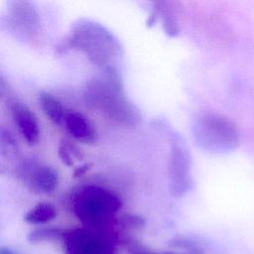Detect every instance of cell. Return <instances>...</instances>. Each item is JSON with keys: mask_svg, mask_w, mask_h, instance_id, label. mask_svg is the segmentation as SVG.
<instances>
[{"mask_svg": "<svg viewBox=\"0 0 254 254\" xmlns=\"http://www.w3.org/2000/svg\"><path fill=\"white\" fill-rule=\"evenodd\" d=\"M83 97L88 107L116 123L133 127L141 120L140 110L126 95L122 76L116 66L104 67L98 75L89 78Z\"/></svg>", "mask_w": 254, "mask_h": 254, "instance_id": "1", "label": "cell"}, {"mask_svg": "<svg viewBox=\"0 0 254 254\" xmlns=\"http://www.w3.org/2000/svg\"><path fill=\"white\" fill-rule=\"evenodd\" d=\"M66 45L82 53L99 69L116 66L123 56V47L118 38L104 25L87 18H80L72 24Z\"/></svg>", "mask_w": 254, "mask_h": 254, "instance_id": "2", "label": "cell"}, {"mask_svg": "<svg viewBox=\"0 0 254 254\" xmlns=\"http://www.w3.org/2000/svg\"><path fill=\"white\" fill-rule=\"evenodd\" d=\"M69 200L71 211L87 228L103 233L122 207V199L118 193L93 184L74 189Z\"/></svg>", "mask_w": 254, "mask_h": 254, "instance_id": "3", "label": "cell"}, {"mask_svg": "<svg viewBox=\"0 0 254 254\" xmlns=\"http://www.w3.org/2000/svg\"><path fill=\"white\" fill-rule=\"evenodd\" d=\"M190 129L197 146L210 153H227L235 150L240 143V133L235 123L214 111L196 113Z\"/></svg>", "mask_w": 254, "mask_h": 254, "instance_id": "4", "label": "cell"}, {"mask_svg": "<svg viewBox=\"0 0 254 254\" xmlns=\"http://www.w3.org/2000/svg\"><path fill=\"white\" fill-rule=\"evenodd\" d=\"M61 242L64 254H117L105 233L87 227L64 229Z\"/></svg>", "mask_w": 254, "mask_h": 254, "instance_id": "5", "label": "cell"}, {"mask_svg": "<svg viewBox=\"0 0 254 254\" xmlns=\"http://www.w3.org/2000/svg\"><path fill=\"white\" fill-rule=\"evenodd\" d=\"M169 191L174 197L186 195L192 188L191 158L185 144L173 136L168 159Z\"/></svg>", "mask_w": 254, "mask_h": 254, "instance_id": "6", "label": "cell"}, {"mask_svg": "<svg viewBox=\"0 0 254 254\" xmlns=\"http://www.w3.org/2000/svg\"><path fill=\"white\" fill-rule=\"evenodd\" d=\"M6 26L17 39L30 42L40 29V16L33 2L27 0L10 1L6 13Z\"/></svg>", "mask_w": 254, "mask_h": 254, "instance_id": "7", "label": "cell"}, {"mask_svg": "<svg viewBox=\"0 0 254 254\" xmlns=\"http://www.w3.org/2000/svg\"><path fill=\"white\" fill-rule=\"evenodd\" d=\"M17 177L37 193L53 192L59 186V173L50 165L32 157L23 159L16 166Z\"/></svg>", "mask_w": 254, "mask_h": 254, "instance_id": "8", "label": "cell"}, {"mask_svg": "<svg viewBox=\"0 0 254 254\" xmlns=\"http://www.w3.org/2000/svg\"><path fill=\"white\" fill-rule=\"evenodd\" d=\"M9 106L14 123L22 137L28 144H36L40 139V125L35 113L18 99L10 100Z\"/></svg>", "mask_w": 254, "mask_h": 254, "instance_id": "9", "label": "cell"}, {"mask_svg": "<svg viewBox=\"0 0 254 254\" xmlns=\"http://www.w3.org/2000/svg\"><path fill=\"white\" fill-rule=\"evenodd\" d=\"M63 124L68 134L80 142L91 143L96 138V131L93 124L78 111H66Z\"/></svg>", "mask_w": 254, "mask_h": 254, "instance_id": "10", "label": "cell"}, {"mask_svg": "<svg viewBox=\"0 0 254 254\" xmlns=\"http://www.w3.org/2000/svg\"><path fill=\"white\" fill-rule=\"evenodd\" d=\"M39 104L44 114L55 124L64 122L66 110L62 102L52 93L42 91L39 95Z\"/></svg>", "mask_w": 254, "mask_h": 254, "instance_id": "11", "label": "cell"}, {"mask_svg": "<svg viewBox=\"0 0 254 254\" xmlns=\"http://www.w3.org/2000/svg\"><path fill=\"white\" fill-rule=\"evenodd\" d=\"M57 214V208L53 203L41 201L26 212L24 219L30 224H44L56 218Z\"/></svg>", "mask_w": 254, "mask_h": 254, "instance_id": "12", "label": "cell"}, {"mask_svg": "<svg viewBox=\"0 0 254 254\" xmlns=\"http://www.w3.org/2000/svg\"><path fill=\"white\" fill-rule=\"evenodd\" d=\"M153 8L157 11L159 18L162 21V27L164 32L169 37H178L180 34V26L174 13L168 7V3L164 1H158L154 3Z\"/></svg>", "mask_w": 254, "mask_h": 254, "instance_id": "13", "label": "cell"}, {"mask_svg": "<svg viewBox=\"0 0 254 254\" xmlns=\"http://www.w3.org/2000/svg\"><path fill=\"white\" fill-rule=\"evenodd\" d=\"M64 229L56 228V227H41L32 230L28 239L31 242H42V241H51V240H60L62 239Z\"/></svg>", "mask_w": 254, "mask_h": 254, "instance_id": "14", "label": "cell"}, {"mask_svg": "<svg viewBox=\"0 0 254 254\" xmlns=\"http://www.w3.org/2000/svg\"><path fill=\"white\" fill-rule=\"evenodd\" d=\"M58 155H59L61 161L68 167L73 166L74 161L77 159H80L82 157L80 150H78L75 145L70 144L66 140L61 141L59 148H58Z\"/></svg>", "mask_w": 254, "mask_h": 254, "instance_id": "15", "label": "cell"}, {"mask_svg": "<svg viewBox=\"0 0 254 254\" xmlns=\"http://www.w3.org/2000/svg\"><path fill=\"white\" fill-rule=\"evenodd\" d=\"M0 134H1V154L3 155L5 154V152L8 153V156L12 154H16L18 149V143L13 133L10 130H7L4 127H2Z\"/></svg>", "mask_w": 254, "mask_h": 254, "instance_id": "16", "label": "cell"}, {"mask_svg": "<svg viewBox=\"0 0 254 254\" xmlns=\"http://www.w3.org/2000/svg\"><path fill=\"white\" fill-rule=\"evenodd\" d=\"M172 245L176 248L183 249L185 251V254H203V249L200 247V245L190 238H176L172 242Z\"/></svg>", "mask_w": 254, "mask_h": 254, "instance_id": "17", "label": "cell"}, {"mask_svg": "<svg viewBox=\"0 0 254 254\" xmlns=\"http://www.w3.org/2000/svg\"><path fill=\"white\" fill-rule=\"evenodd\" d=\"M127 252L128 254H181L178 252L167 251V252H158L153 250L144 244H141L136 241H131L127 243Z\"/></svg>", "mask_w": 254, "mask_h": 254, "instance_id": "18", "label": "cell"}, {"mask_svg": "<svg viewBox=\"0 0 254 254\" xmlns=\"http://www.w3.org/2000/svg\"><path fill=\"white\" fill-rule=\"evenodd\" d=\"M144 223V218L137 214H125L121 217V224L125 228H140Z\"/></svg>", "mask_w": 254, "mask_h": 254, "instance_id": "19", "label": "cell"}, {"mask_svg": "<svg viewBox=\"0 0 254 254\" xmlns=\"http://www.w3.org/2000/svg\"><path fill=\"white\" fill-rule=\"evenodd\" d=\"M87 170H88V166H87V165L80 166L79 168H76V169L74 170V176H75V177L81 176V175H82V174H84Z\"/></svg>", "mask_w": 254, "mask_h": 254, "instance_id": "20", "label": "cell"}, {"mask_svg": "<svg viewBox=\"0 0 254 254\" xmlns=\"http://www.w3.org/2000/svg\"><path fill=\"white\" fill-rule=\"evenodd\" d=\"M0 254H19L18 252H15L14 250L8 248V247H2L0 249Z\"/></svg>", "mask_w": 254, "mask_h": 254, "instance_id": "21", "label": "cell"}]
</instances>
